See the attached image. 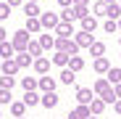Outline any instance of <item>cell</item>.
<instances>
[{
  "label": "cell",
  "mask_w": 121,
  "mask_h": 119,
  "mask_svg": "<svg viewBox=\"0 0 121 119\" xmlns=\"http://www.w3.org/2000/svg\"><path fill=\"white\" fill-rule=\"evenodd\" d=\"M21 8H24V16L26 19H39V13H42V11H39V3H24Z\"/></svg>",
  "instance_id": "17"
},
{
  "label": "cell",
  "mask_w": 121,
  "mask_h": 119,
  "mask_svg": "<svg viewBox=\"0 0 121 119\" xmlns=\"http://www.w3.org/2000/svg\"><path fill=\"white\" fill-rule=\"evenodd\" d=\"M58 21H60L58 13H50V11H42V13H39V24H42V29H55Z\"/></svg>",
  "instance_id": "5"
},
{
  "label": "cell",
  "mask_w": 121,
  "mask_h": 119,
  "mask_svg": "<svg viewBox=\"0 0 121 119\" xmlns=\"http://www.w3.org/2000/svg\"><path fill=\"white\" fill-rule=\"evenodd\" d=\"M26 53H29L32 58H39V56H42V48H39V43H37V40H29V45H26Z\"/></svg>",
  "instance_id": "27"
},
{
  "label": "cell",
  "mask_w": 121,
  "mask_h": 119,
  "mask_svg": "<svg viewBox=\"0 0 121 119\" xmlns=\"http://www.w3.org/2000/svg\"><path fill=\"white\" fill-rule=\"evenodd\" d=\"M24 111H26V103L24 101H11V114L13 116H24Z\"/></svg>",
  "instance_id": "29"
},
{
  "label": "cell",
  "mask_w": 121,
  "mask_h": 119,
  "mask_svg": "<svg viewBox=\"0 0 121 119\" xmlns=\"http://www.w3.org/2000/svg\"><path fill=\"white\" fill-rule=\"evenodd\" d=\"M118 5H121V0H118Z\"/></svg>",
  "instance_id": "48"
},
{
  "label": "cell",
  "mask_w": 121,
  "mask_h": 119,
  "mask_svg": "<svg viewBox=\"0 0 121 119\" xmlns=\"http://www.w3.org/2000/svg\"><path fill=\"white\" fill-rule=\"evenodd\" d=\"M105 19L118 21V19H121V5H118V3H108V5H105Z\"/></svg>",
  "instance_id": "19"
},
{
  "label": "cell",
  "mask_w": 121,
  "mask_h": 119,
  "mask_svg": "<svg viewBox=\"0 0 121 119\" xmlns=\"http://www.w3.org/2000/svg\"><path fill=\"white\" fill-rule=\"evenodd\" d=\"M21 87H24V93L37 90V79H34V77H21Z\"/></svg>",
  "instance_id": "30"
},
{
  "label": "cell",
  "mask_w": 121,
  "mask_h": 119,
  "mask_svg": "<svg viewBox=\"0 0 121 119\" xmlns=\"http://www.w3.org/2000/svg\"><path fill=\"white\" fill-rule=\"evenodd\" d=\"M90 119H97V116H90Z\"/></svg>",
  "instance_id": "47"
},
{
  "label": "cell",
  "mask_w": 121,
  "mask_h": 119,
  "mask_svg": "<svg viewBox=\"0 0 121 119\" xmlns=\"http://www.w3.org/2000/svg\"><path fill=\"white\" fill-rule=\"evenodd\" d=\"M50 66H53V61L50 58H45V56H39V58H34V64H32V69L39 74V77H45L48 71H50Z\"/></svg>",
  "instance_id": "7"
},
{
  "label": "cell",
  "mask_w": 121,
  "mask_h": 119,
  "mask_svg": "<svg viewBox=\"0 0 121 119\" xmlns=\"http://www.w3.org/2000/svg\"><path fill=\"white\" fill-rule=\"evenodd\" d=\"M24 103H26V109H29V106H37V103H39V93H37V90L24 93Z\"/></svg>",
  "instance_id": "28"
},
{
  "label": "cell",
  "mask_w": 121,
  "mask_h": 119,
  "mask_svg": "<svg viewBox=\"0 0 121 119\" xmlns=\"http://www.w3.org/2000/svg\"><path fill=\"white\" fill-rule=\"evenodd\" d=\"M79 27H82V32H95V29H97V19H95L92 13H87V16L79 19Z\"/></svg>",
  "instance_id": "13"
},
{
  "label": "cell",
  "mask_w": 121,
  "mask_h": 119,
  "mask_svg": "<svg viewBox=\"0 0 121 119\" xmlns=\"http://www.w3.org/2000/svg\"><path fill=\"white\" fill-rule=\"evenodd\" d=\"M24 29H26L29 34H39V32H42V24H39V19H26Z\"/></svg>",
  "instance_id": "23"
},
{
  "label": "cell",
  "mask_w": 121,
  "mask_h": 119,
  "mask_svg": "<svg viewBox=\"0 0 121 119\" xmlns=\"http://www.w3.org/2000/svg\"><path fill=\"white\" fill-rule=\"evenodd\" d=\"M69 58H71L69 53H55V56L50 58V61H53V66H60V69H66V66H69Z\"/></svg>",
  "instance_id": "25"
},
{
  "label": "cell",
  "mask_w": 121,
  "mask_h": 119,
  "mask_svg": "<svg viewBox=\"0 0 121 119\" xmlns=\"http://www.w3.org/2000/svg\"><path fill=\"white\" fill-rule=\"evenodd\" d=\"M26 3H39V0H26Z\"/></svg>",
  "instance_id": "43"
},
{
  "label": "cell",
  "mask_w": 121,
  "mask_h": 119,
  "mask_svg": "<svg viewBox=\"0 0 121 119\" xmlns=\"http://www.w3.org/2000/svg\"><path fill=\"white\" fill-rule=\"evenodd\" d=\"M5 3H8L11 8H13V5H24V0H5Z\"/></svg>",
  "instance_id": "40"
},
{
  "label": "cell",
  "mask_w": 121,
  "mask_h": 119,
  "mask_svg": "<svg viewBox=\"0 0 121 119\" xmlns=\"http://www.w3.org/2000/svg\"><path fill=\"white\" fill-rule=\"evenodd\" d=\"M103 29H105L108 34H113V32H118V24L113 21V19H105V24H103Z\"/></svg>",
  "instance_id": "33"
},
{
  "label": "cell",
  "mask_w": 121,
  "mask_h": 119,
  "mask_svg": "<svg viewBox=\"0 0 121 119\" xmlns=\"http://www.w3.org/2000/svg\"><path fill=\"white\" fill-rule=\"evenodd\" d=\"M11 45H13L16 53H18V50H26V45H29V32H26L24 27H18V32L11 37Z\"/></svg>",
  "instance_id": "3"
},
{
  "label": "cell",
  "mask_w": 121,
  "mask_h": 119,
  "mask_svg": "<svg viewBox=\"0 0 121 119\" xmlns=\"http://www.w3.org/2000/svg\"><path fill=\"white\" fill-rule=\"evenodd\" d=\"M113 93H116V98H121V82H118V85H113Z\"/></svg>",
  "instance_id": "41"
},
{
  "label": "cell",
  "mask_w": 121,
  "mask_h": 119,
  "mask_svg": "<svg viewBox=\"0 0 121 119\" xmlns=\"http://www.w3.org/2000/svg\"><path fill=\"white\" fill-rule=\"evenodd\" d=\"M103 111H105V101H103V98H92V101H90V114L92 116H100Z\"/></svg>",
  "instance_id": "18"
},
{
  "label": "cell",
  "mask_w": 121,
  "mask_h": 119,
  "mask_svg": "<svg viewBox=\"0 0 121 119\" xmlns=\"http://www.w3.org/2000/svg\"><path fill=\"white\" fill-rule=\"evenodd\" d=\"M11 101H13L11 90H3V87H0V106H3V103H8V106H11Z\"/></svg>",
  "instance_id": "34"
},
{
  "label": "cell",
  "mask_w": 121,
  "mask_h": 119,
  "mask_svg": "<svg viewBox=\"0 0 121 119\" xmlns=\"http://www.w3.org/2000/svg\"><path fill=\"white\" fill-rule=\"evenodd\" d=\"M37 43H39V48H42V50H50V48H55V37L39 32V40H37Z\"/></svg>",
  "instance_id": "21"
},
{
  "label": "cell",
  "mask_w": 121,
  "mask_h": 119,
  "mask_svg": "<svg viewBox=\"0 0 121 119\" xmlns=\"http://www.w3.org/2000/svg\"><path fill=\"white\" fill-rule=\"evenodd\" d=\"M69 69H71L74 74H79V71L84 69V58H82V56H71V58H69Z\"/></svg>",
  "instance_id": "22"
},
{
  "label": "cell",
  "mask_w": 121,
  "mask_h": 119,
  "mask_svg": "<svg viewBox=\"0 0 121 119\" xmlns=\"http://www.w3.org/2000/svg\"><path fill=\"white\" fill-rule=\"evenodd\" d=\"M92 69H95V74H108V71H111V61H108V56H100V58H95Z\"/></svg>",
  "instance_id": "11"
},
{
  "label": "cell",
  "mask_w": 121,
  "mask_h": 119,
  "mask_svg": "<svg viewBox=\"0 0 121 119\" xmlns=\"http://www.w3.org/2000/svg\"><path fill=\"white\" fill-rule=\"evenodd\" d=\"M74 98H76L79 106H90V101L95 98V93H92V87H76L74 90Z\"/></svg>",
  "instance_id": "4"
},
{
  "label": "cell",
  "mask_w": 121,
  "mask_h": 119,
  "mask_svg": "<svg viewBox=\"0 0 121 119\" xmlns=\"http://www.w3.org/2000/svg\"><path fill=\"white\" fill-rule=\"evenodd\" d=\"M116 24H118V29H121V19H118V21H116Z\"/></svg>",
  "instance_id": "44"
},
{
  "label": "cell",
  "mask_w": 121,
  "mask_h": 119,
  "mask_svg": "<svg viewBox=\"0 0 121 119\" xmlns=\"http://www.w3.org/2000/svg\"><path fill=\"white\" fill-rule=\"evenodd\" d=\"M58 101H60V98H58V93L53 90V93H42V95H39V103H42L45 109H55L58 106Z\"/></svg>",
  "instance_id": "12"
},
{
  "label": "cell",
  "mask_w": 121,
  "mask_h": 119,
  "mask_svg": "<svg viewBox=\"0 0 121 119\" xmlns=\"http://www.w3.org/2000/svg\"><path fill=\"white\" fill-rule=\"evenodd\" d=\"M74 43L79 45V50H82V48H90V45L95 43V34H92V32H82V29H79V32H74Z\"/></svg>",
  "instance_id": "6"
},
{
  "label": "cell",
  "mask_w": 121,
  "mask_h": 119,
  "mask_svg": "<svg viewBox=\"0 0 121 119\" xmlns=\"http://www.w3.org/2000/svg\"><path fill=\"white\" fill-rule=\"evenodd\" d=\"M90 13H92L95 19H105V3H103V0H97V3L90 8Z\"/></svg>",
  "instance_id": "26"
},
{
  "label": "cell",
  "mask_w": 121,
  "mask_h": 119,
  "mask_svg": "<svg viewBox=\"0 0 121 119\" xmlns=\"http://www.w3.org/2000/svg\"><path fill=\"white\" fill-rule=\"evenodd\" d=\"M13 61L18 64V69H29V66L34 64V58H32V56L26 53V50H18V53L13 56Z\"/></svg>",
  "instance_id": "10"
},
{
  "label": "cell",
  "mask_w": 121,
  "mask_h": 119,
  "mask_svg": "<svg viewBox=\"0 0 121 119\" xmlns=\"http://www.w3.org/2000/svg\"><path fill=\"white\" fill-rule=\"evenodd\" d=\"M16 119H24V116H16Z\"/></svg>",
  "instance_id": "46"
},
{
  "label": "cell",
  "mask_w": 121,
  "mask_h": 119,
  "mask_svg": "<svg viewBox=\"0 0 121 119\" xmlns=\"http://www.w3.org/2000/svg\"><path fill=\"white\" fill-rule=\"evenodd\" d=\"M113 111L121 116V98H116V103H113Z\"/></svg>",
  "instance_id": "38"
},
{
  "label": "cell",
  "mask_w": 121,
  "mask_h": 119,
  "mask_svg": "<svg viewBox=\"0 0 121 119\" xmlns=\"http://www.w3.org/2000/svg\"><path fill=\"white\" fill-rule=\"evenodd\" d=\"M58 82H60V85H74V82H76V74H74V71L66 66V69H60V74H58Z\"/></svg>",
  "instance_id": "16"
},
{
  "label": "cell",
  "mask_w": 121,
  "mask_h": 119,
  "mask_svg": "<svg viewBox=\"0 0 121 119\" xmlns=\"http://www.w3.org/2000/svg\"><path fill=\"white\" fill-rule=\"evenodd\" d=\"M118 45H121V34H118Z\"/></svg>",
  "instance_id": "45"
},
{
  "label": "cell",
  "mask_w": 121,
  "mask_h": 119,
  "mask_svg": "<svg viewBox=\"0 0 121 119\" xmlns=\"http://www.w3.org/2000/svg\"><path fill=\"white\" fill-rule=\"evenodd\" d=\"M74 5H82V8H90V0H74Z\"/></svg>",
  "instance_id": "39"
},
{
  "label": "cell",
  "mask_w": 121,
  "mask_h": 119,
  "mask_svg": "<svg viewBox=\"0 0 121 119\" xmlns=\"http://www.w3.org/2000/svg\"><path fill=\"white\" fill-rule=\"evenodd\" d=\"M8 16H11V5L8 3H0V24H3Z\"/></svg>",
  "instance_id": "35"
},
{
  "label": "cell",
  "mask_w": 121,
  "mask_h": 119,
  "mask_svg": "<svg viewBox=\"0 0 121 119\" xmlns=\"http://www.w3.org/2000/svg\"><path fill=\"white\" fill-rule=\"evenodd\" d=\"M13 56H16V50H13V45H11V40L0 43V61H5V58H13Z\"/></svg>",
  "instance_id": "20"
},
{
  "label": "cell",
  "mask_w": 121,
  "mask_h": 119,
  "mask_svg": "<svg viewBox=\"0 0 121 119\" xmlns=\"http://www.w3.org/2000/svg\"><path fill=\"white\" fill-rule=\"evenodd\" d=\"M92 114H90V106H76V109H71L69 111V119H90Z\"/></svg>",
  "instance_id": "15"
},
{
  "label": "cell",
  "mask_w": 121,
  "mask_h": 119,
  "mask_svg": "<svg viewBox=\"0 0 121 119\" xmlns=\"http://www.w3.org/2000/svg\"><path fill=\"white\" fill-rule=\"evenodd\" d=\"M55 3H58L60 8H69V5H74V0H55Z\"/></svg>",
  "instance_id": "36"
},
{
  "label": "cell",
  "mask_w": 121,
  "mask_h": 119,
  "mask_svg": "<svg viewBox=\"0 0 121 119\" xmlns=\"http://www.w3.org/2000/svg\"><path fill=\"white\" fill-rule=\"evenodd\" d=\"M13 85H16V77H8V74L0 77V87L3 90H13Z\"/></svg>",
  "instance_id": "31"
},
{
  "label": "cell",
  "mask_w": 121,
  "mask_h": 119,
  "mask_svg": "<svg viewBox=\"0 0 121 119\" xmlns=\"http://www.w3.org/2000/svg\"><path fill=\"white\" fill-rule=\"evenodd\" d=\"M53 32H55V37H74V24L71 21H58V27Z\"/></svg>",
  "instance_id": "9"
},
{
  "label": "cell",
  "mask_w": 121,
  "mask_h": 119,
  "mask_svg": "<svg viewBox=\"0 0 121 119\" xmlns=\"http://www.w3.org/2000/svg\"><path fill=\"white\" fill-rule=\"evenodd\" d=\"M55 85H58V79H53V77H37V90H42V93H53L55 90Z\"/></svg>",
  "instance_id": "8"
},
{
  "label": "cell",
  "mask_w": 121,
  "mask_h": 119,
  "mask_svg": "<svg viewBox=\"0 0 121 119\" xmlns=\"http://www.w3.org/2000/svg\"><path fill=\"white\" fill-rule=\"evenodd\" d=\"M105 79H108V82H111V85H118V82H121V66H118V69H111Z\"/></svg>",
  "instance_id": "32"
},
{
  "label": "cell",
  "mask_w": 121,
  "mask_h": 119,
  "mask_svg": "<svg viewBox=\"0 0 121 119\" xmlns=\"http://www.w3.org/2000/svg\"><path fill=\"white\" fill-rule=\"evenodd\" d=\"M0 69H3V74H8V77H16L18 71H21L13 58H5V61H0Z\"/></svg>",
  "instance_id": "14"
},
{
  "label": "cell",
  "mask_w": 121,
  "mask_h": 119,
  "mask_svg": "<svg viewBox=\"0 0 121 119\" xmlns=\"http://www.w3.org/2000/svg\"><path fill=\"white\" fill-rule=\"evenodd\" d=\"M90 50V56H95V58H100V56H105V43H100V40H95V43L87 48Z\"/></svg>",
  "instance_id": "24"
},
{
  "label": "cell",
  "mask_w": 121,
  "mask_h": 119,
  "mask_svg": "<svg viewBox=\"0 0 121 119\" xmlns=\"http://www.w3.org/2000/svg\"><path fill=\"white\" fill-rule=\"evenodd\" d=\"M92 93H95V98H103L105 103H116V93H113V85L108 82L105 77H100L97 82L92 85Z\"/></svg>",
  "instance_id": "1"
},
{
  "label": "cell",
  "mask_w": 121,
  "mask_h": 119,
  "mask_svg": "<svg viewBox=\"0 0 121 119\" xmlns=\"http://www.w3.org/2000/svg\"><path fill=\"white\" fill-rule=\"evenodd\" d=\"M103 3H105V5H108V3H118V0H103Z\"/></svg>",
  "instance_id": "42"
},
{
  "label": "cell",
  "mask_w": 121,
  "mask_h": 119,
  "mask_svg": "<svg viewBox=\"0 0 121 119\" xmlns=\"http://www.w3.org/2000/svg\"><path fill=\"white\" fill-rule=\"evenodd\" d=\"M5 40H8V32H5L3 24H0V43H5Z\"/></svg>",
  "instance_id": "37"
},
{
  "label": "cell",
  "mask_w": 121,
  "mask_h": 119,
  "mask_svg": "<svg viewBox=\"0 0 121 119\" xmlns=\"http://www.w3.org/2000/svg\"><path fill=\"white\" fill-rule=\"evenodd\" d=\"M55 50L69 53V56H79V45L74 43V37H55Z\"/></svg>",
  "instance_id": "2"
}]
</instances>
